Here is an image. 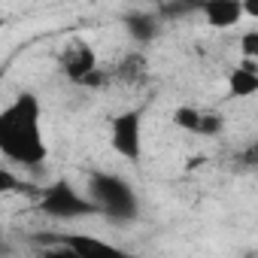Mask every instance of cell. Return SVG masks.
<instances>
[{
    "instance_id": "6da1fadb",
    "label": "cell",
    "mask_w": 258,
    "mask_h": 258,
    "mask_svg": "<svg viewBox=\"0 0 258 258\" xmlns=\"http://www.w3.org/2000/svg\"><path fill=\"white\" fill-rule=\"evenodd\" d=\"M0 155L22 167L46 164V137H43V109L37 94L22 91L10 106L0 109Z\"/></svg>"
},
{
    "instance_id": "7a4b0ae2",
    "label": "cell",
    "mask_w": 258,
    "mask_h": 258,
    "mask_svg": "<svg viewBox=\"0 0 258 258\" xmlns=\"http://www.w3.org/2000/svg\"><path fill=\"white\" fill-rule=\"evenodd\" d=\"M85 198L94 204L97 216H106L109 222H134L137 213H140V201L131 188L124 176L118 173H106V170H94L88 176V188H85Z\"/></svg>"
},
{
    "instance_id": "3957f363",
    "label": "cell",
    "mask_w": 258,
    "mask_h": 258,
    "mask_svg": "<svg viewBox=\"0 0 258 258\" xmlns=\"http://www.w3.org/2000/svg\"><path fill=\"white\" fill-rule=\"evenodd\" d=\"M37 210L52 216V219H85V216H97L94 204L85 198V191H79L70 179H55L52 185L37 191Z\"/></svg>"
},
{
    "instance_id": "277c9868",
    "label": "cell",
    "mask_w": 258,
    "mask_h": 258,
    "mask_svg": "<svg viewBox=\"0 0 258 258\" xmlns=\"http://www.w3.org/2000/svg\"><path fill=\"white\" fill-rule=\"evenodd\" d=\"M61 73H64V79L67 82H73V85H88V88H94V85H103L106 82V76H103V70H100V61H97V52H94V46L91 43H85V40H73L64 52H61Z\"/></svg>"
},
{
    "instance_id": "5b68a950",
    "label": "cell",
    "mask_w": 258,
    "mask_h": 258,
    "mask_svg": "<svg viewBox=\"0 0 258 258\" xmlns=\"http://www.w3.org/2000/svg\"><path fill=\"white\" fill-rule=\"evenodd\" d=\"M109 143L124 161H140L143 155V109H124L109 121Z\"/></svg>"
},
{
    "instance_id": "8992f818",
    "label": "cell",
    "mask_w": 258,
    "mask_h": 258,
    "mask_svg": "<svg viewBox=\"0 0 258 258\" xmlns=\"http://www.w3.org/2000/svg\"><path fill=\"white\" fill-rule=\"evenodd\" d=\"M173 124L179 131H188L198 137H219L225 131V118L216 109H198V106H176Z\"/></svg>"
},
{
    "instance_id": "52a82bcc",
    "label": "cell",
    "mask_w": 258,
    "mask_h": 258,
    "mask_svg": "<svg viewBox=\"0 0 258 258\" xmlns=\"http://www.w3.org/2000/svg\"><path fill=\"white\" fill-rule=\"evenodd\" d=\"M46 237L55 243H64L79 258H134L131 252H124V249L100 240V237H91V234H46Z\"/></svg>"
},
{
    "instance_id": "ba28073f",
    "label": "cell",
    "mask_w": 258,
    "mask_h": 258,
    "mask_svg": "<svg viewBox=\"0 0 258 258\" xmlns=\"http://www.w3.org/2000/svg\"><path fill=\"white\" fill-rule=\"evenodd\" d=\"M149 58L143 55V52H127L118 64H115V70H112V79H118V82H124V85H143V82H149Z\"/></svg>"
},
{
    "instance_id": "9c48e42d",
    "label": "cell",
    "mask_w": 258,
    "mask_h": 258,
    "mask_svg": "<svg viewBox=\"0 0 258 258\" xmlns=\"http://www.w3.org/2000/svg\"><path fill=\"white\" fill-rule=\"evenodd\" d=\"M124 31L131 40H137L140 46L143 43H152L161 31V19L155 13H146V10H134V13H127L124 16Z\"/></svg>"
},
{
    "instance_id": "30bf717a",
    "label": "cell",
    "mask_w": 258,
    "mask_h": 258,
    "mask_svg": "<svg viewBox=\"0 0 258 258\" xmlns=\"http://www.w3.org/2000/svg\"><path fill=\"white\" fill-rule=\"evenodd\" d=\"M201 13L207 16V22L219 31L225 28H234L240 19H243V4L240 0H213V4H204Z\"/></svg>"
},
{
    "instance_id": "8fae6325",
    "label": "cell",
    "mask_w": 258,
    "mask_h": 258,
    "mask_svg": "<svg viewBox=\"0 0 258 258\" xmlns=\"http://www.w3.org/2000/svg\"><path fill=\"white\" fill-rule=\"evenodd\" d=\"M228 91L231 97H252L258 91V70L252 61H243L240 67L228 73Z\"/></svg>"
},
{
    "instance_id": "7c38bea8",
    "label": "cell",
    "mask_w": 258,
    "mask_h": 258,
    "mask_svg": "<svg viewBox=\"0 0 258 258\" xmlns=\"http://www.w3.org/2000/svg\"><path fill=\"white\" fill-rule=\"evenodd\" d=\"M40 188H34L31 182H25L19 173L0 167V195H37Z\"/></svg>"
},
{
    "instance_id": "4fadbf2b",
    "label": "cell",
    "mask_w": 258,
    "mask_h": 258,
    "mask_svg": "<svg viewBox=\"0 0 258 258\" xmlns=\"http://www.w3.org/2000/svg\"><path fill=\"white\" fill-rule=\"evenodd\" d=\"M34 240H37V243H43V252H40V258H79L73 249H67L64 243H55V240H49L46 234H37Z\"/></svg>"
},
{
    "instance_id": "5bb4252c",
    "label": "cell",
    "mask_w": 258,
    "mask_h": 258,
    "mask_svg": "<svg viewBox=\"0 0 258 258\" xmlns=\"http://www.w3.org/2000/svg\"><path fill=\"white\" fill-rule=\"evenodd\" d=\"M240 46H243V58H246V61H255V55H258V31L249 28V31L243 34Z\"/></svg>"
},
{
    "instance_id": "9a60e30c",
    "label": "cell",
    "mask_w": 258,
    "mask_h": 258,
    "mask_svg": "<svg viewBox=\"0 0 258 258\" xmlns=\"http://www.w3.org/2000/svg\"><path fill=\"white\" fill-rule=\"evenodd\" d=\"M4 82H7V70L0 67V109H4Z\"/></svg>"
},
{
    "instance_id": "2e32d148",
    "label": "cell",
    "mask_w": 258,
    "mask_h": 258,
    "mask_svg": "<svg viewBox=\"0 0 258 258\" xmlns=\"http://www.w3.org/2000/svg\"><path fill=\"white\" fill-rule=\"evenodd\" d=\"M0 255H4V240H0Z\"/></svg>"
}]
</instances>
